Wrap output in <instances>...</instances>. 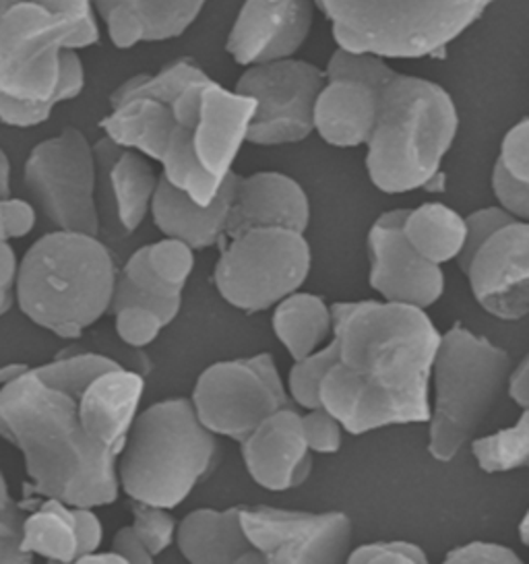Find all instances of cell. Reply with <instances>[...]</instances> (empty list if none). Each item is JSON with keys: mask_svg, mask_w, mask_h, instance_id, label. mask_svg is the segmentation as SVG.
Instances as JSON below:
<instances>
[{"mask_svg": "<svg viewBox=\"0 0 529 564\" xmlns=\"http://www.w3.org/2000/svg\"><path fill=\"white\" fill-rule=\"evenodd\" d=\"M219 459L209 431L191 398L158 401L137 415L118 459L120 492L165 509L181 507Z\"/></svg>", "mask_w": 529, "mask_h": 564, "instance_id": "cell-6", "label": "cell"}, {"mask_svg": "<svg viewBox=\"0 0 529 564\" xmlns=\"http://www.w3.org/2000/svg\"><path fill=\"white\" fill-rule=\"evenodd\" d=\"M25 502V519L21 530V547L30 556L50 563H77L79 538L75 509L61 498L35 497Z\"/></svg>", "mask_w": 529, "mask_h": 564, "instance_id": "cell-27", "label": "cell"}, {"mask_svg": "<svg viewBox=\"0 0 529 564\" xmlns=\"http://www.w3.org/2000/svg\"><path fill=\"white\" fill-rule=\"evenodd\" d=\"M302 431L313 453L331 455L342 448L346 429L335 415L331 414L330 410L321 405L314 410H306V414H302Z\"/></svg>", "mask_w": 529, "mask_h": 564, "instance_id": "cell-37", "label": "cell"}, {"mask_svg": "<svg viewBox=\"0 0 529 564\" xmlns=\"http://www.w3.org/2000/svg\"><path fill=\"white\" fill-rule=\"evenodd\" d=\"M115 257L96 234L54 230L37 238L17 275V304L33 325L79 339L112 311Z\"/></svg>", "mask_w": 529, "mask_h": 564, "instance_id": "cell-5", "label": "cell"}, {"mask_svg": "<svg viewBox=\"0 0 529 564\" xmlns=\"http://www.w3.org/2000/svg\"><path fill=\"white\" fill-rule=\"evenodd\" d=\"M170 104L174 131L160 162L162 176L201 205H209L248 143L255 100L226 89L201 68Z\"/></svg>", "mask_w": 529, "mask_h": 564, "instance_id": "cell-7", "label": "cell"}, {"mask_svg": "<svg viewBox=\"0 0 529 564\" xmlns=\"http://www.w3.org/2000/svg\"><path fill=\"white\" fill-rule=\"evenodd\" d=\"M198 70L197 63L179 58L155 75H134L116 87L110 96L112 110L99 120V129L118 145L139 151L160 164L174 131L170 100Z\"/></svg>", "mask_w": 529, "mask_h": 564, "instance_id": "cell-14", "label": "cell"}, {"mask_svg": "<svg viewBox=\"0 0 529 564\" xmlns=\"http://www.w3.org/2000/svg\"><path fill=\"white\" fill-rule=\"evenodd\" d=\"M79 564H87V563H125V558L118 554V552H115L112 547L110 550H96V552H91V554H85V556H82L79 561H77Z\"/></svg>", "mask_w": 529, "mask_h": 564, "instance_id": "cell-47", "label": "cell"}, {"mask_svg": "<svg viewBox=\"0 0 529 564\" xmlns=\"http://www.w3.org/2000/svg\"><path fill=\"white\" fill-rule=\"evenodd\" d=\"M46 4L52 11H58L66 18L73 19L82 28L83 40L89 46L99 42L98 13L94 0H35Z\"/></svg>", "mask_w": 529, "mask_h": 564, "instance_id": "cell-39", "label": "cell"}, {"mask_svg": "<svg viewBox=\"0 0 529 564\" xmlns=\"http://www.w3.org/2000/svg\"><path fill=\"white\" fill-rule=\"evenodd\" d=\"M337 360V341L331 337L330 344L316 349L311 356L294 360L288 372V393L302 410L321 408V382Z\"/></svg>", "mask_w": 529, "mask_h": 564, "instance_id": "cell-32", "label": "cell"}, {"mask_svg": "<svg viewBox=\"0 0 529 564\" xmlns=\"http://www.w3.org/2000/svg\"><path fill=\"white\" fill-rule=\"evenodd\" d=\"M236 181L238 174L231 172L217 197L209 205H201L160 174L158 191L151 203L155 228L164 236L191 245L195 250L219 247V242L226 238Z\"/></svg>", "mask_w": 529, "mask_h": 564, "instance_id": "cell-24", "label": "cell"}, {"mask_svg": "<svg viewBox=\"0 0 529 564\" xmlns=\"http://www.w3.org/2000/svg\"><path fill=\"white\" fill-rule=\"evenodd\" d=\"M108 37L120 51L181 37L197 21L205 0H94Z\"/></svg>", "mask_w": 529, "mask_h": 564, "instance_id": "cell-23", "label": "cell"}, {"mask_svg": "<svg viewBox=\"0 0 529 564\" xmlns=\"http://www.w3.org/2000/svg\"><path fill=\"white\" fill-rule=\"evenodd\" d=\"M11 197V160L0 148V199Z\"/></svg>", "mask_w": 529, "mask_h": 564, "instance_id": "cell-46", "label": "cell"}, {"mask_svg": "<svg viewBox=\"0 0 529 564\" xmlns=\"http://www.w3.org/2000/svg\"><path fill=\"white\" fill-rule=\"evenodd\" d=\"M145 393L141 375L104 354L32 366L0 387V438L21 453L25 495L73 507L118 500V459Z\"/></svg>", "mask_w": 529, "mask_h": 564, "instance_id": "cell-1", "label": "cell"}, {"mask_svg": "<svg viewBox=\"0 0 529 564\" xmlns=\"http://www.w3.org/2000/svg\"><path fill=\"white\" fill-rule=\"evenodd\" d=\"M94 155L99 226L106 224L120 238L131 236L151 214L160 176L143 153L122 148L106 134L94 143Z\"/></svg>", "mask_w": 529, "mask_h": 564, "instance_id": "cell-19", "label": "cell"}, {"mask_svg": "<svg viewBox=\"0 0 529 564\" xmlns=\"http://www.w3.org/2000/svg\"><path fill=\"white\" fill-rule=\"evenodd\" d=\"M493 193L509 214L529 221V117L505 134L493 167Z\"/></svg>", "mask_w": 529, "mask_h": 564, "instance_id": "cell-30", "label": "cell"}, {"mask_svg": "<svg viewBox=\"0 0 529 564\" xmlns=\"http://www.w3.org/2000/svg\"><path fill=\"white\" fill-rule=\"evenodd\" d=\"M517 217L509 214L505 207H484L474 214L465 217V226H467V236H465V245H463L462 254L457 259V265L465 273V269L469 265V261L474 259V254L478 252L479 247L496 232L500 230L505 224H509Z\"/></svg>", "mask_w": 529, "mask_h": 564, "instance_id": "cell-36", "label": "cell"}, {"mask_svg": "<svg viewBox=\"0 0 529 564\" xmlns=\"http://www.w3.org/2000/svg\"><path fill=\"white\" fill-rule=\"evenodd\" d=\"M507 387L512 401L521 410H529V351L523 356V360L512 368Z\"/></svg>", "mask_w": 529, "mask_h": 564, "instance_id": "cell-45", "label": "cell"}, {"mask_svg": "<svg viewBox=\"0 0 529 564\" xmlns=\"http://www.w3.org/2000/svg\"><path fill=\"white\" fill-rule=\"evenodd\" d=\"M248 476L269 492H285L302 486L313 474V451L302 431V414L283 408L240 443Z\"/></svg>", "mask_w": 529, "mask_h": 564, "instance_id": "cell-21", "label": "cell"}, {"mask_svg": "<svg viewBox=\"0 0 529 564\" xmlns=\"http://www.w3.org/2000/svg\"><path fill=\"white\" fill-rule=\"evenodd\" d=\"M337 360L321 382V405L358 436L430 420V381L441 344L424 308L385 300L335 302Z\"/></svg>", "mask_w": 529, "mask_h": 564, "instance_id": "cell-2", "label": "cell"}, {"mask_svg": "<svg viewBox=\"0 0 529 564\" xmlns=\"http://www.w3.org/2000/svg\"><path fill=\"white\" fill-rule=\"evenodd\" d=\"M23 183L54 230L99 236L96 155L87 137L66 127L37 143L25 160Z\"/></svg>", "mask_w": 529, "mask_h": 564, "instance_id": "cell-11", "label": "cell"}, {"mask_svg": "<svg viewBox=\"0 0 529 564\" xmlns=\"http://www.w3.org/2000/svg\"><path fill=\"white\" fill-rule=\"evenodd\" d=\"M403 234L413 249L436 265L457 261L462 254L467 226L465 217L443 203H427L408 212Z\"/></svg>", "mask_w": 529, "mask_h": 564, "instance_id": "cell-29", "label": "cell"}, {"mask_svg": "<svg viewBox=\"0 0 529 564\" xmlns=\"http://www.w3.org/2000/svg\"><path fill=\"white\" fill-rule=\"evenodd\" d=\"M19 259L9 240L0 242V316L7 315L17 302Z\"/></svg>", "mask_w": 529, "mask_h": 564, "instance_id": "cell-42", "label": "cell"}, {"mask_svg": "<svg viewBox=\"0 0 529 564\" xmlns=\"http://www.w3.org/2000/svg\"><path fill=\"white\" fill-rule=\"evenodd\" d=\"M132 530L148 547L153 561L162 556L168 547L176 542L179 521L174 519L172 509L149 505L141 500H131Z\"/></svg>", "mask_w": 529, "mask_h": 564, "instance_id": "cell-33", "label": "cell"}, {"mask_svg": "<svg viewBox=\"0 0 529 564\" xmlns=\"http://www.w3.org/2000/svg\"><path fill=\"white\" fill-rule=\"evenodd\" d=\"M446 563H521V556L512 552L511 547L495 544V542H469L455 550H451L445 556Z\"/></svg>", "mask_w": 529, "mask_h": 564, "instance_id": "cell-40", "label": "cell"}, {"mask_svg": "<svg viewBox=\"0 0 529 564\" xmlns=\"http://www.w3.org/2000/svg\"><path fill=\"white\" fill-rule=\"evenodd\" d=\"M519 538H521V542L529 546V509L526 517L521 519V525H519Z\"/></svg>", "mask_w": 529, "mask_h": 564, "instance_id": "cell-50", "label": "cell"}, {"mask_svg": "<svg viewBox=\"0 0 529 564\" xmlns=\"http://www.w3.org/2000/svg\"><path fill=\"white\" fill-rule=\"evenodd\" d=\"M424 191L429 193H445L446 191V174L443 170H439L429 183L424 184Z\"/></svg>", "mask_w": 529, "mask_h": 564, "instance_id": "cell-49", "label": "cell"}, {"mask_svg": "<svg viewBox=\"0 0 529 564\" xmlns=\"http://www.w3.org/2000/svg\"><path fill=\"white\" fill-rule=\"evenodd\" d=\"M0 209H2V224H4L7 240L25 238L28 234H32L35 221H37V207L33 203L7 197V199H0Z\"/></svg>", "mask_w": 529, "mask_h": 564, "instance_id": "cell-41", "label": "cell"}, {"mask_svg": "<svg viewBox=\"0 0 529 564\" xmlns=\"http://www.w3.org/2000/svg\"><path fill=\"white\" fill-rule=\"evenodd\" d=\"M509 375V354L462 323L441 335L432 366L434 403L429 420V453L436 462H453L474 438Z\"/></svg>", "mask_w": 529, "mask_h": 564, "instance_id": "cell-9", "label": "cell"}, {"mask_svg": "<svg viewBox=\"0 0 529 564\" xmlns=\"http://www.w3.org/2000/svg\"><path fill=\"white\" fill-rule=\"evenodd\" d=\"M311 267L313 250L304 232L250 228L219 242L214 285L230 306L255 315L298 292Z\"/></svg>", "mask_w": 529, "mask_h": 564, "instance_id": "cell-10", "label": "cell"}, {"mask_svg": "<svg viewBox=\"0 0 529 564\" xmlns=\"http://www.w3.org/2000/svg\"><path fill=\"white\" fill-rule=\"evenodd\" d=\"M193 271L195 249L179 238L164 236L158 242L134 250L118 271V278L151 296L182 299V290Z\"/></svg>", "mask_w": 529, "mask_h": 564, "instance_id": "cell-26", "label": "cell"}, {"mask_svg": "<svg viewBox=\"0 0 529 564\" xmlns=\"http://www.w3.org/2000/svg\"><path fill=\"white\" fill-rule=\"evenodd\" d=\"M30 368H32V366L21 365V362H11V365L0 366V387H4V384H9V382L21 379Z\"/></svg>", "mask_w": 529, "mask_h": 564, "instance_id": "cell-48", "label": "cell"}, {"mask_svg": "<svg viewBox=\"0 0 529 564\" xmlns=\"http://www.w3.org/2000/svg\"><path fill=\"white\" fill-rule=\"evenodd\" d=\"M479 306L498 321L529 315V221L512 219L496 230L463 273Z\"/></svg>", "mask_w": 529, "mask_h": 564, "instance_id": "cell-18", "label": "cell"}, {"mask_svg": "<svg viewBox=\"0 0 529 564\" xmlns=\"http://www.w3.org/2000/svg\"><path fill=\"white\" fill-rule=\"evenodd\" d=\"M385 58L337 48L314 104V131L333 148H360L379 117V77Z\"/></svg>", "mask_w": 529, "mask_h": 564, "instance_id": "cell-16", "label": "cell"}, {"mask_svg": "<svg viewBox=\"0 0 529 564\" xmlns=\"http://www.w3.org/2000/svg\"><path fill=\"white\" fill-rule=\"evenodd\" d=\"M75 509V521H77V538H79V556L77 561L91 554L101 546L104 540V528L99 521L94 507H73Z\"/></svg>", "mask_w": 529, "mask_h": 564, "instance_id": "cell-43", "label": "cell"}, {"mask_svg": "<svg viewBox=\"0 0 529 564\" xmlns=\"http://www.w3.org/2000/svg\"><path fill=\"white\" fill-rule=\"evenodd\" d=\"M379 117L366 143V170L389 195L424 188L451 150L460 117L445 87L382 63Z\"/></svg>", "mask_w": 529, "mask_h": 564, "instance_id": "cell-4", "label": "cell"}, {"mask_svg": "<svg viewBox=\"0 0 529 564\" xmlns=\"http://www.w3.org/2000/svg\"><path fill=\"white\" fill-rule=\"evenodd\" d=\"M410 209H391L377 217L366 247L370 257V288L385 302L429 308L445 292L443 267L424 259L403 234Z\"/></svg>", "mask_w": 529, "mask_h": 564, "instance_id": "cell-17", "label": "cell"}, {"mask_svg": "<svg viewBox=\"0 0 529 564\" xmlns=\"http://www.w3.org/2000/svg\"><path fill=\"white\" fill-rule=\"evenodd\" d=\"M82 28L35 0H0V122L32 129L82 96Z\"/></svg>", "mask_w": 529, "mask_h": 564, "instance_id": "cell-3", "label": "cell"}, {"mask_svg": "<svg viewBox=\"0 0 529 564\" xmlns=\"http://www.w3.org/2000/svg\"><path fill=\"white\" fill-rule=\"evenodd\" d=\"M115 313L116 335L131 348H145L153 344L164 327L162 316L141 304H125L112 311Z\"/></svg>", "mask_w": 529, "mask_h": 564, "instance_id": "cell-35", "label": "cell"}, {"mask_svg": "<svg viewBox=\"0 0 529 564\" xmlns=\"http://www.w3.org/2000/svg\"><path fill=\"white\" fill-rule=\"evenodd\" d=\"M271 327L292 360L311 356L333 337V311L316 294L294 292L273 306Z\"/></svg>", "mask_w": 529, "mask_h": 564, "instance_id": "cell-28", "label": "cell"}, {"mask_svg": "<svg viewBox=\"0 0 529 564\" xmlns=\"http://www.w3.org/2000/svg\"><path fill=\"white\" fill-rule=\"evenodd\" d=\"M191 401L209 431L238 443L264 417L294 403L276 358L267 351L207 366L198 375Z\"/></svg>", "mask_w": 529, "mask_h": 564, "instance_id": "cell-12", "label": "cell"}, {"mask_svg": "<svg viewBox=\"0 0 529 564\" xmlns=\"http://www.w3.org/2000/svg\"><path fill=\"white\" fill-rule=\"evenodd\" d=\"M240 521L263 563H344L352 552V521L339 511L252 505L240 507Z\"/></svg>", "mask_w": 529, "mask_h": 564, "instance_id": "cell-15", "label": "cell"}, {"mask_svg": "<svg viewBox=\"0 0 529 564\" xmlns=\"http://www.w3.org/2000/svg\"><path fill=\"white\" fill-rule=\"evenodd\" d=\"M347 563H429V556L422 547L412 542L403 540H391V542H370L347 554Z\"/></svg>", "mask_w": 529, "mask_h": 564, "instance_id": "cell-38", "label": "cell"}, {"mask_svg": "<svg viewBox=\"0 0 529 564\" xmlns=\"http://www.w3.org/2000/svg\"><path fill=\"white\" fill-rule=\"evenodd\" d=\"M309 224L311 200L292 176L281 172L238 176L226 236L250 228H288L306 232Z\"/></svg>", "mask_w": 529, "mask_h": 564, "instance_id": "cell-22", "label": "cell"}, {"mask_svg": "<svg viewBox=\"0 0 529 564\" xmlns=\"http://www.w3.org/2000/svg\"><path fill=\"white\" fill-rule=\"evenodd\" d=\"M110 547L125 558V563H153V556L149 554L148 547L143 546V542L139 540V535L134 533L132 525L116 531Z\"/></svg>", "mask_w": 529, "mask_h": 564, "instance_id": "cell-44", "label": "cell"}, {"mask_svg": "<svg viewBox=\"0 0 529 564\" xmlns=\"http://www.w3.org/2000/svg\"><path fill=\"white\" fill-rule=\"evenodd\" d=\"M472 453L482 471L505 474L529 467V410H523L515 426L474 438Z\"/></svg>", "mask_w": 529, "mask_h": 564, "instance_id": "cell-31", "label": "cell"}, {"mask_svg": "<svg viewBox=\"0 0 529 564\" xmlns=\"http://www.w3.org/2000/svg\"><path fill=\"white\" fill-rule=\"evenodd\" d=\"M25 513V505L17 502L0 471V563H32V556L21 547Z\"/></svg>", "mask_w": 529, "mask_h": 564, "instance_id": "cell-34", "label": "cell"}, {"mask_svg": "<svg viewBox=\"0 0 529 564\" xmlns=\"http://www.w3.org/2000/svg\"><path fill=\"white\" fill-rule=\"evenodd\" d=\"M176 546L188 563H263L248 540L240 507L195 509L179 523Z\"/></svg>", "mask_w": 529, "mask_h": 564, "instance_id": "cell-25", "label": "cell"}, {"mask_svg": "<svg viewBox=\"0 0 529 564\" xmlns=\"http://www.w3.org/2000/svg\"><path fill=\"white\" fill-rule=\"evenodd\" d=\"M7 240V234H4V224H2V209H0V242Z\"/></svg>", "mask_w": 529, "mask_h": 564, "instance_id": "cell-51", "label": "cell"}, {"mask_svg": "<svg viewBox=\"0 0 529 564\" xmlns=\"http://www.w3.org/2000/svg\"><path fill=\"white\" fill-rule=\"evenodd\" d=\"M495 0H314L337 48L380 58H427L465 34Z\"/></svg>", "mask_w": 529, "mask_h": 564, "instance_id": "cell-8", "label": "cell"}, {"mask_svg": "<svg viewBox=\"0 0 529 564\" xmlns=\"http://www.w3.org/2000/svg\"><path fill=\"white\" fill-rule=\"evenodd\" d=\"M323 85L325 70L294 56L247 67L234 89L255 100L248 143L276 148L311 137L314 104Z\"/></svg>", "mask_w": 529, "mask_h": 564, "instance_id": "cell-13", "label": "cell"}, {"mask_svg": "<svg viewBox=\"0 0 529 564\" xmlns=\"http://www.w3.org/2000/svg\"><path fill=\"white\" fill-rule=\"evenodd\" d=\"M314 0H245L226 51L240 67L292 58L309 40Z\"/></svg>", "mask_w": 529, "mask_h": 564, "instance_id": "cell-20", "label": "cell"}]
</instances>
